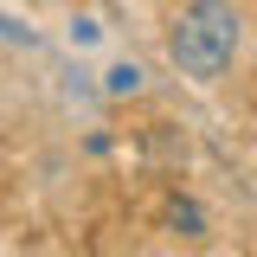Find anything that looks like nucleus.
Returning <instances> with one entry per match:
<instances>
[{
  "instance_id": "nucleus-1",
  "label": "nucleus",
  "mask_w": 257,
  "mask_h": 257,
  "mask_svg": "<svg viewBox=\"0 0 257 257\" xmlns=\"http://www.w3.org/2000/svg\"><path fill=\"white\" fill-rule=\"evenodd\" d=\"M244 52V13L231 0H187L167 26V58L193 84H219Z\"/></svg>"
}]
</instances>
